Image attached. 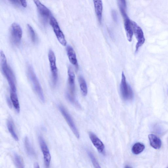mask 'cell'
<instances>
[{
  "instance_id": "6da1fadb",
  "label": "cell",
  "mask_w": 168,
  "mask_h": 168,
  "mask_svg": "<svg viewBox=\"0 0 168 168\" xmlns=\"http://www.w3.org/2000/svg\"><path fill=\"white\" fill-rule=\"evenodd\" d=\"M0 53V61L2 72L8 80L11 91L17 92L16 79L14 73L8 65L7 60L3 51H1Z\"/></svg>"
},
{
  "instance_id": "7a4b0ae2",
  "label": "cell",
  "mask_w": 168,
  "mask_h": 168,
  "mask_svg": "<svg viewBox=\"0 0 168 168\" xmlns=\"http://www.w3.org/2000/svg\"><path fill=\"white\" fill-rule=\"evenodd\" d=\"M27 72L33 90L41 101L44 103L45 99L42 86L33 67L31 65L29 64L28 66Z\"/></svg>"
},
{
  "instance_id": "3957f363",
  "label": "cell",
  "mask_w": 168,
  "mask_h": 168,
  "mask_svg": "<svg viewBox=\"0 0 168 168\" xmlns=\"http://www.w3.org/2000/svg\"><path fill=\"white\" fill-rule=\"evenodd\" d=\"M121 95L125 100H132L134 97V94L131 87L127 83L125 76L124 72L122 73L121 81L120 84Z\"/></svg>"
},
{
  "instance_id": "277c9868",
  "label": "cell",
  "mask_w": 168,
  "mask_h": 168,
  "mask_svg": "<svg viewBox=\"0 0 168 168\" xmlns=\"http://www.w3.org/2000/svg\"><path fill=\"white\" fill-rule=\"evenodd\" d=\"M37 8L39 18L43 23L45 24L52 16L50 10L39 0H33Z\"/></svg>"
},
{
  "instance_id": "5b68a950",
  "label": "cell",
  "mask_w": 168,
  "mask_h": 168,
  "mask_svg": "<svg viewBox=\"0 0 168 168\" xmlns=\"http://www.w3.org/2000/svg\"><path fill=\"white\" fill-rule=\"evenodd\" d=\"M23 36V31L20 26L17 23L12 24L10 29V39L12 43L18 45L21 43Z\"/></svg>"
},
{
  "instance_id": "8992f818",
  "label": "cell",
  "mask_w": 168,
  "mask_h": 168,
  "mask_svg": "<svg viewBox=\"0 0 168 168\" xmlns=\"http://www.w3.org/2000/svg\"><path fill=\"white\" fill-rule=\"evenodd\" d=\"M120 9L124 19V27L126 37L129 42L132 41L133 32L131 23V21L127 16L125 9L120 5Z\"/></svg>"
},
{
  "instance_id": "52a82bcc",
  "label": "cell",
  "mask_w": 168,
  "mask_h": 168,
  "mask_svg": "<svg viewBox=\"0 0 168 168\" xmlns=\"http://www.w3.org/2000/svg\"><path fill=\"white\" fill-rule=\"evenodd\" d=\"M50 24L59 43L64 46H65L67 42L63 33L60 29L58 23L55 18L52 16L50 19Z\"/></svg>"
},
{
  "instance_id": "ba28073f",
  "label": "cell",
  "mask_w": 168,
  "mask_h": 168,
  "mask_svg": "<svg viewBox=\"0 0 168 168\" xmlns=\"http://www.w3.org/2000/svg\"><path fill=\"white\" fill-rule=\"evenodd\" d=\"M48 59L50 63L53 84L56 85L57 83L58 75L56 65V57L53 51L50 49L48 53Z\"/></svg>"
},
{
  "instance_id": "9c48e42d",
  "label": "cell",
  "mask_w": 168,
  "mask_h": 168,
  "mask_svg": "<svg viewBox=\"0 0 168 168\" xmlns=\"http://www.w3.org/2000/svg\"><path fill=\"white\" fill-rule=\"evenodd\" d=\"M133 33L135 35L137 42L136 46V52L142 46L145 42V39L144 33L142 29L135 22L131 21Z\"/></svg>"
},
{
  "instance_id": "30bf717a",
  "label": "cell",
  "mask_w": 168,
  "mask_h": 168,
  "mask_svg": "<svg viewBox=\"0 0 168 168\" xmlns=\"http://www.w3.org/2000/svg\"><path fill=\"white\" fill-rule=\"evenodd\" d=\"M59 109L76 137L79 139V134L77 128L69 113L62 105L59 106Z\"/></svg>"
},
{
  "instance_id": "8fae6325",
  "label": "cell",
  "mask_w": 168,
  "mask_h": 168,
  "mask_svg": "<svg viewBox=\"0 0 168 168\" xmlns=\"http://www.w3.org/2000/svg\"><path fill=\"white\" fill-rule=\"evenodd\" d=\"M38 140L43 154L45 165L46 167H49L51 160V156L49 150L43 137L39 136Z\"/></svg>"
},
{
  "instance_id": "7c38bea8",
  "label": "cell",
  "mask_w": 168,
  "mask_h": 168,
  "mask_svg": "<svg viewBox=\"0 0 168 168\" xmlns=\"http://www.w3.org/2000/svg\"><path fill=\"white\" fill-rule=\"evenodd\" d=\"M89 137L93 145L98 152L104 155L105 153V146L102 141L93 132L89 133Z\"/></svg>"
},
{
  "instance_id": "4fadbf2b",
  "label": "cell",
  "mask_w": 168,
  "mask_h": 168,
  "mask_svg": "<svg viewBox=\"0 0 168 168\" xmlns=\"http://www.w3.org/2000/svg\"><path fill=\"white\" fill-rule=\"evenodd\" d=\"M95 10L98 21L99 23H102L103 5L102 0H93Z\"/></svg>"
},
{
  "instance_id": "5bb4252c",
  "label": "cell",
  "mask_w": 168,
  "mask_h": 168,
  "mask_svg": "<svg viewBox=\"0 0 168 168\" xmlns=\"http://www.w3.org/2000/svg\"><path fill=\"white\" fill-rule=\"evenodd\" d=\"M66 51L70 62L77 68L78 65L74 50L71 46L69 45L67 47Z\"/></svg>"
},
{
  "instance_id": "9a60e30c",
  "label": "cell",
  "mask_w": 168,
  "mask_h": 168,
  "mask_svg": "<svg viewBox=\"0 0 168 168\" xmlns=\"http://www.w3.org/2000/svg\"><path fill=\"white\" fill-rule=\"evenodd\" d=\"M148 137L151 146L154 149H159L162 145V142L160 139L153 134H150Z\"/></svg>"
},
{
  "instance_id": "2e32d148",
  "label": "cell",
  "mask_w": 168,
  "mask_h": 168,
  "mask_svg": "<svg viewBox=\"0 0 168 168\" xmlns=\"http://www.w3.org/2000/svg\"><path fill=\"white\" fill-rule=\"evenodd\" d=\"M10 97L11 102L18 113L20 111V107L17 92L10 91Z\"/></svg>"
},
{
  "instance_id": "e0dca14e",
  "label": "cell",
  "mask_w": 168,
  "mask_h": 168,
  "mask_svg": "<svg viewBox=\"0 0 168 168\" xmlns=\"http://www.w3.org/2000/svg\"><path fill=\"white\" fill-rule=\"evenodd\" d=\"M24 145L26 151L29 155L33 157H36V152L31 145L29 139L27 137H26L25 139Z\"/></svg>"
},
{
  "instance_id": "ac0fdd59",
  "label": "cell",
  "mask_w": 168,
  "mask_h": 168,
  "mask_svg": "<svg viewBox=\"0 0 168 168\" xmlns=\"http://www.w3.org/2000/svg\"><path fill=\"white\" fill-rule=\"evenodd\" d=\"M79 84L80 90H81L82 95L84 96H86L88 92L87 85L84 78L80 76L79 78Z\"/></svg>"
},
{
  "instance_id": "d6986e66",
  "label": "cell",
  "mask_w": 168,
  "mask_h": 168,
  "mask_svg": "<svg viewBox=\"0 0 168 168\" xmlns=\"http://www.w3.org/2000/svg\"><path fill=\"white\" fill-rule=\"evenodd\" d=\"M7 126L8 130L13 138L16 141H18V138L14 129V124L11 119L8 121Z\"/></svg>"
},
{
  "instance_id": "ffe728a7",
  "label": "cell",
  "mask_w": 168,
  "mask_h": 168,
  "mask_svg": "<svg viewBox=\"0 0 168 168\" xmlns=\"http://www.w3.org/2000/svg\"><path fill=\"white\" fill-rule=\"evenodd\" d=\"M145 149V146L142 143H137L134 144L132 146V151L135 155H138L142 153Z\"/></svg>"
},
{
  "instance_id": "44dd1931",
  "label": "cell",
  "mask_w": 168,
  "mask_h": 168,
  "mask_svg": "<svg viewBox=\"0 0 168 168\" xmlns=\"http://www.w3.org/2000/svg\"><path fill=\"white\" fill-rule=\"evenodd\" d=\"M14 164L17 168L24 167V162L22 158L16 153L14 154Z\"/></svg>"
},
{
  "instance_id": "7402d4cb",
  "label": "cell",
  "mask_w": 168,
  "mask_h": 168,
  "mask_svg": "<svg viewBox=\"0 0 168 168\" xmlns=\"http://www.w3.org/2000/svg\"><path fill=\"white\" fill-rule=\"evenodd\" d=\"M28 28L31 41L33 43H36L37 42V38L34 30L29 24H28Z\"/></svg>"
},
{
  "instance_id": "603a6c76",
  "label": "cell",
  "mask_w": 168,
  "mask_h": 168,
  "mask_svg": "<svg viewBox=\"0 0 168 168\" xmlns=\"http://www.w3.org/2000/svg\"><path fill=\"white\" fill-rule=\"evenodd\" d=\"M87 153H88L89 156L91 160V162L94 167L97 168H100L101 167L100 166L95 156L94 155L93 153L89 151H87Z\"/></svg>"
},
{
  "instance_id": "cb8c5ba5",
  "label": "cell",
  "mask_w": 168,
  "mask_h": 168,
  "mask_svg": "<svg viewBox=\"0 0 168 168\" xmlns=\"http://www.w3.org/2000/svg\"><path fill=\"white\" fill-rule=\"evenodd\" d=\"M120 3V5H121L125 9L126 8V0H119Z\"/></svg>"
},
{
  "instance_id": "d4e9b609",
  "label": "cell",
  "mask_w": 168,
  "mask_h": 168,
  "mask_svg": "<svg viewBox=\"0 0 168 168\" xmlns=\"http://www.w3.org/2000/svg\"><path fill=\"white\" fill-rule=\"evenodd\" d=\"M19 1L20 2H21L22 6L24 8L27 7V3L26 0H19Z\"/></svg>"
},
{
  "instance_id": "484cf974",
  "label": "cell",
  "mask_w": 168,
  "mask_h": 168,
  "mask_svg": "<svg viewBox=\"0 0 168 168\" xmlns=\"http://www.w3.org/2000/svg\"><path fill=\"white\" fill-rule=\"evenodd\" d=\"M10 1L13 4L18 5L19 4L18 0H10Z\"/></svg>"
},
{
  "instance_id": "4316f807",
  "label": "cell",
  "mask_w": 168,
  "mask_h": 168,
  "mask_svg": "<svg viewBox=\"0 0 168 168\" xmlns=\"http://www.w3.org/2000/svg\"><path fill=\"white\" fill-rule=\"evenodd\" d=\"M34 167L35 168H39V166L38 164L37 163H35L34 165Z\"/></svg>"
}]
</instances>
